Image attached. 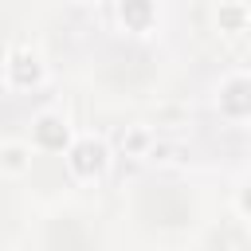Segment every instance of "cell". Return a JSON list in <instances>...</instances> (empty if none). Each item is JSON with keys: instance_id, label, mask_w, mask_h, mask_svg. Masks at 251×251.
Listing matches in <instances>:
<instances>
[{"instance_id": "6da1fadb", "label": "cell", "mask_w": 251, "mask_h": 251, "mask_svg": "<svg viewBox=\"0 0 251 251\" xmlns=\"http://www.w3.org/2000/svg\"><path fill=\"white\" fill-rule=\"evenodd\" d=\"M67 165H71L75 176L90 180V176H98V173L110 165V149H106L102 137H78V141H71V149H67Z\"/></svg>"}, {"instance_id": "7a4b0ae2", "label": "cell", "mask_w": 251, "mask_h": 251, "mask_svg": "<svg viewBox=\"0 0 251 251\" xmlns=\"http://www.w3.org/2000/svg\"><path fill=\"white\" fill-rule=\"evenodd\" d=\"M31 145L35 149H71V129L59 114H39L31 122Z\"/></svg>"}, {"instance_id": "3957f363", "label": "cell", "mask_w": 251, "mask_h": 251, "mask_svg": "<svg viewBox=\"0 0 251 251\" xmlns=\"http://www.w3.org/2000/svg\"><path fill=\"white\" fill-rule=\"evenodd\" d=\"M31 141H4L0 145V169H4V176H20V173H27L31 169Z\"/></svg>"}, {"instance_id": "277c9868", "label": "cell", "mask_w": 251, "mask_h": 251, "mask_svg": "<svg viewBox=\"0 0 251 251\" xmlns=\"http://www.w3.org/2000/svg\"><path fill=\"white\" fill-rule=\"evenodd\" d=\"M216 20H220V31L235 35V31H243V27H247V8H243V4H220Z\"/></svg>"}, {"instance_id": "5b68a950", "label": "cell", "mask_w": 251, "mask_h": 251, "mask_svg": "<svg viewBox=\"0 0 251 251\" xmlns=\"http://www.w3.org/2000/svg\"><path fill=\"white\" fill-rule=\"evenodd\" d=\"M122 149H126L129 157H149V149H153V145H149V133H145L141 126H133V129L122 137Z\"/></svg>"}]
</instances>
